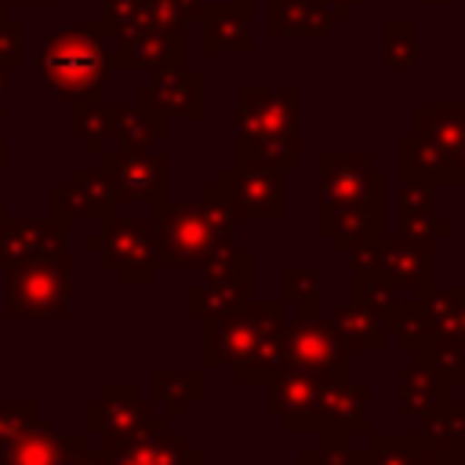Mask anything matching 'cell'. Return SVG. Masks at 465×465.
Here are the masks:
<instances>
[{
	"label": "cell",
	"mask_w": 465,
	"mask_h": 465,
	"mask_svg": "<svg viewBox=\"0 0 465 465\" xmlns=\"http://www.w3.org/2000/svg\"><path fill=\"white\" fill-rule=\"evenodd\" d=\"M287 323L283 302H243L240 309L203 320L200 323V367L203 371H229L236 385H262L269 381L276 363V338Z\"/></svg>",
	"instance_id": "cell-1"
},
{
	"label": "cell",
	"mask_w": 465,
	"mask_h": 465,
	"mask_svg": "<svg viewBox=\"0 0 465 465\" xmlns=\"http://www.w3.org/2000/svg\"><path fill=\"white\" fill-rule=\"evenodd\" d=\"M236 149L265 156L280 171H302V87L287 84L280 91L265 84H240L232 91Z\"/></svg>",
	"instance_id": "cell-2"
},
{
	"label": "cell",
	"mask_w": 465,
	"mask_h": 465,
	"mask_svg": "<svg viewBox=\"0 0 465 465\" xmlns=\"http://www.w3.org/2000/svg\"><path fill=\"white\" fill-rule=\"evenodd\" d=\"M396 341L450 385H465V283L425 291L400 323Z\"/></svg>",
	"instance_id": "cell-3"
},
{
	"label": "cell",
	"mask_w": 465,
	"mask_h": 465,
	"mask_svg": "<svg viewBox=\"0 0 465 465\" xmlns=\"http://www.w3.org/2000/svg\"><path fill=\"white\" fill-rule=\"evenodd\" d=\"M105 25L58 22L36 44V76L47 91L69 102H98L105 87Z\"/></svg>",
	"instance_id": "cell-4"
},
{
	"label": "cell",
	"mask_w": 465,
	"mask_h": 465,
	"mask_svg": "<svg viewBox=\"0 0 465 465\" xmlns=\"http://www.w3.org/2000/svg\"><path fill=\"white\" fill-rule=\"evenodd\" d=\"M156 262L200 269L214 251L236 243V218L229 214L218 185H207L196 200L160 203L153 211Z\"/></svg>",
	"instance_id": "cell-5"
},
{
	"label": "cell",
	"mask_w": 465,
	"mask_h": 465,
	"mask_svg": "<svg viewBox=\"0 0 465 465\" xmlns=\"http://www.w3.org/2000/svg\"><path fill=\"white\" fill-rule=\"evenodd\" d=\"M345 381L349 378L312 371V367H283L265 381L269 385L265 414L280 421L291 436H316L331 421Z\"/></svg>",
	"instance_id": "cell-6"
},
{
	"label": "cell",
	"mask_w": 465,
	"mask_h": 465,
	"mask_svg": "<svg viewBox=\"0 0 465 465\" xmlns=\"http://www.w3.org/2000/svg\"><path fill=\"white\" fill-rule=\"evenodd\" d=\"M214 185L236 222H283L287 214V171L265 156L236 149L232 167H225Z\"/></svg>",
	"instance_id": "cell-7"
},
{
	"label": "cell",
	"mask_w": 465,
	"mask_h": 465,
	"mask_svg": "<svg viewBox=\"0 0 465 465\" xmlns=\"http://www.w3.org/2000/svg\"><path fill=\"white\" fill-rule=\"evenodd\" d=\"M276 363L283 367H312L327 371L338 378H352V349L334 334L327 320L316 316H298L280 327L276 338Z\"/></svg>",
	"instance_id": "cell-8"
},
{
	"label": "cell",
	"mask_w": 465,
	"mask_h": 465,
	"mask_svg": "<svg viewBox=\"0 0 465 465\" xmlns=\"http://www.w3.org/2000/svg\"><path fill=\"white\" fill-rule=\"evenodd\" d=\"M91 251L102 254V262L109 269H116V276L127 287H145L153 283L160 262H156V229L153 218H109L102 236L87 240Z\"/></svg>",
	"instance_id": "cell-9"
},
{
	"label": "cell",
	"mask_w": 465,
	"mask_h": 465,
	"mask_svg": "<svg viewBox=\"0 0 465 465\" xmlns=\"http://www.w3.org/2000/svg\"><path fill=\"white\" fill-rule=\"evenodd\" d=\"M134 105L167 138L174 116H182V120H200L203 116V76L189 65L153 69V76L134 91Z\"/></svg>",
	"instance_id": "cell-10"
},
{
	"label": "cell",
	"mask_w": 465,
	"mask_h": 465,
	"mask_svg": "<svg viewBox=\"0 0 465 465\" xmlns=\"http://www.w3.org/2000/svg\"><path fill=\"white\" fill-rule=\"evenodd\" d=\"M367 153H320L316 156V232L327 236L334 218L345 214L367 189Z\"/></svg>",
	"instance_id": "cell-11"
},
{
	"label": "cell",
	"mask_w": 465,
	"mask_h": 465,
	"mask_svg": "<svg viewBox=\"0 0 465 465\" xmlns=\"http://www.w3.org/2000/svg\"><path fill=\"white\" fill-rule=\"evenodd\" d=\"M105 160V174L116 189L120 203L131 200H145L153 207L167 203V189H171V156L167 153H153V149H109L102 153Z\"/></svg>",
	"instance_id": "cell-12"
},
{
	"label": "cell",
	"mask_w": 465,
	"mask_h": 465,
	"mask_svg": "<svg viewBox=\"0 0 465 465\" xmlns=\"http://www.w3.org/2000/svg\"><path fill=\"white\" fill-rule=\"evenodd\" d=\"M105 54H109V69H145V73H153V69L185 65V58H189L185 25L167 29V25L145 22L131 36L105 40Z\"/></svg>",
	"instance_id": "cell-13"
},
{
	"label": "cell",
	"mask_w": 465,
	"mask_h": 465,
	"mask_svg": "<svg viewBox=\"0 0 465 465\" xmlns=\"http://www.w3.org/2000/svg\"><path fill=\"white\" fill-rule=\"evenodd\" d=\"M349 258H352V302L363 305V309H371V312L381 320L385 334L396 338L400 323L407 320V312L414 309L418 298L407 294V291L374 262L371 247H360V251H352Z\"/></svg>",
	"instance_id": "cell-14"
},
{
	"label": "cell",
	"mask_w": 465,
	"mask_h": 465,
	"mask_svg": "<svg viewBox=\"0 0 465 465\" xmlns=\"http://www.w3.org/2000/svg\"><path fill=\"white\" fill-rule=\"evenodd\" d=\"M203 454L189 447L182 432L171 429V418L153 414V421L134 432L127 443L105 450V465H200Z\"/></svg>",
	"instance_id": "cell-15"
},
{
	"label": "cell",
	"mask_w": 465,
	"mask_h": 465,
	"mask_svg": "<svg viewBox=\"0 0 465 465\" xmlns=\"http://www.w3.org/2000/svg\"><path fill=\"white\" fill-rule=\"evenodd\" d=\"M432 243L429 236H411V232H396V236H378L371 243L374 262L414 298H421L425 291H432Z\"/></svg>",
	"instance_id": "cell-16"
},
{
	"label": "cell",
	"mask_w": 465,
	"mask_h": 465,
	"mask_svg": "<svg viewBox=\"0 0 465 465\" xmlns=\"http://www.w3.org/2000/svg\"><path fill=\"white\" fill-rule=\"evenodd\" d=\"M385 232V171L371 163V174H367V189L363 196L334 218L331 225V243L338 254H352L360 247H371L378 236Z\"/></svg>",
	"instance_id": "cell-17"
},
{
	"label": "cell",
	"mask_w": 465,
	"mask_h": 465,
	"mask_svg": "<svg viewBox=\"0 0 465 465\" xmlns=\"http://www.w3.org/2000/svg\"><path fill=\"white\" fill-rule=\"evenodd\" d=\"M87 421L94 432H102L105 450H113L153 421V403H142L134 385H109L105 396L98 403H91Z\"/></svg>",
	"instance_id": "cell-18"
},
{
	"label": "cell",
	"mask_w": 465,
	"mask_h": 465,
	"mask_svg": "<svg viewBox=\"0 0 465 465\" xmlns=\"http://www.w3.org/2000/svg\"><path fill=\"white\" fill-rule=\"evenodd\" d=\"M251 18H254V4L251 0L203 4L200 18H196L200 22V47H203V54H222V51L251 54L254 51Z\"/></svg>",
	"instance_id": "cell-19"
},
{
	"label": "cell",
	"mask_w": 465,
	"mask_h": 465,
	"mask_svg": "<svg viewBox=\"0 0 465 465\" xmlns=\"http://www.w3.org/2000/svg\"><path fill=\"white\" fill-rule=\"evenodd\" d=\"M334 25H341V22L327 0H265L269 40H287V36L323 40V36H331Z\"/></svg>",
	"instance_id": "cell-20"
},
{
	"label": "cell",
	"mask_w": 465,
	"mask_h": 465,
	"mask_svg": "<svg viewBox=\"0 0 465 465\" xmlns=\"http://www.w3.org/2000/svg\"><path fill=\"white\" fill-rule=\"evenodd\" d=\"M447 407H454V385L443 374H436L418 360L400 371V418L421 421L443 414Z\"/></svg>",
	"instance_id": "cell-21"
},
{
	"label": "cell",
	"mask_w": 465,
	"mask_h": 465,
	"mask_svg": "<svg viewBox=\"0 0 465 465\" xmlns=\"http://www.w3.org/2000/svg\"><path fill=\"white\" fill-rule=\"evenodd\" d=\"M400 182H414L429 189H458L454 156L411 131L400 138Z\"/></svg>",
	"instance_id": "cell-22"
},
{
	"label": "cell",
	"mask_w": 465,
	"mask_h": 465,
	"mask_svg": "<svg viewBox=\"0 0 465 465\" xmlns=\"http://www.w3.org/2000/svg\"><path fill=\"white\" fill-rule=\"evenodd\" d=\"M54 200L73 218H102V222L116 218V207H120L116 189L105 171H73L69 185H62Z\"/></svg>",
	"instance_id": "cell-23"
},
{
	"label": "cell",
	"mask_w": 465,
	"mask_h": 465,
	"mask_svg": "<svg viewBox=\"0 0 465 465\" xmlns=\"http://www.w3.org/2000/svg\"><path fill=\"white\" fill-rule=\"evenodd\" d=\"M367 421H371V389L363 381H345L331 421L316 432V447H352L356 436H367Z\"/></svg>",
	"instance_id": "cell-24"
},
{
	"label": "cell",
	"mask_w": 465,
	"mask_h": 465,
	"mask_svg": "<svg viewBox=\"0 0 465 465\" xmlns=\"http://www.w3.org/2000/svg\"><path fill=\"white\" fill-rule=\"evenodd\" d=\"M327 323L334 327V334H338L352 352H385L389 334H385L381 320H378L371 309L356 305L352 298L341 302V305H334L331 316H327Z\"/></svg>",
	"instance_id": "cell-25"
},
{
	"label": "cell",
	"mask_w": 465,
	"mask_h": 465,
	"mask_svg": "<svg viewBox=\"0 0 465 465\" xmlns=\"http://www.w3.org/2000/svg\"><path fill=\"white\" fill-rule=\"evenodd\" d=\"M414 134L454 156L458 145L465 142V102H418Z\"/></svg>",
	"instance_id": "cell-26"
},
{
	"label": "cell",
	"mask_w": 465,
	"mask_h": 465,
	"mask_svg": "<svg viewBox=\"0 0 465 465\" xmlns=\"http://www.w3.org/2000/svg\"><path fill=\"white\" fill-rule=\"evenodd\" d=\"M400 232L436 240V236H450V232H454V222L436 214V207H432V189H429V185L403 182V189H400Z\"/></svg>",
	"instance_id": "cell-27"
},
{
	"label": "cell",
	"mask_w": 465,
	"mask_h": 465,
	"mask_svg": "<svg viewBox=\"0 0 465 465\" xmlns=\"http://www.w3.org/2000/svg\"><path fill=\"white\" fill-rule=\"evenodd\" d=\"M425 443L443 458V465H465V400H454L443 414L421 418Z\"/></svg>",
	"instance_id": "cell-28"
},
{
	"label": "cell",
	"mask_w": 465,
	"mask_h": 465,
	"mask_svg": "<svg viewBox=\"0 0 465 465\" xmlns=\"http://www.w3.org/2000/svg\"><path fill=\"white\" fill-rule=\"evenodd\" d=\"M203 396V367H189V371H167L156 367L153 371V400L167 407V414L185 418L189 407Z\"/></svg>",
	"instance_id": "cell-29"
},
{
	"label": "cell",
	"mask_w": 465,
	"mask_h": 465,
	"mask_svg": "<svg viewBox=\"0 0 465 465\" xmlns=\"http://www.w3.org/2000/svg\"><path fill=\"white\" fill-rule=\"evenodd\" d=\"M113 124H116V105L113 102H73L69 127L73 134L87 145V153H109L113 149Z\"/></svg>",
	"instance_id": "cell-30"
},
{
	"label": "cell",
	"mask_w": 465,
	"mask_h": 465,
	"mask_svg": "<svg viewBox=\"0 0 465 465\" xmlns=\"http://www.w3.org/2000/svg\"><path fill=\"white\" fill-rule=\"evenodd\" d=\"M251 298H254L251 283L247 287H232V283H207L203 280V283L185 287V312L203 323V320H218V316H225L232 309H240Z\"/></svg>",
	"instance_id": "cell-31"
},
{
	"label": "cell",
	"mask_w": 465,
	"mask_h": 465,
	"mask_svg": "<svg viewBox=\"0 0 465 465\" xmlns=\"http://www.w3.org/2000/svg\"><path fill=\"white\" fill-rule=\"evenodd\" d=\"M418 22L414 18H385L381 22V65L389 73H411L418 65Z\"/></svg>",
	"instance_id": "cell-32"
},
{
	"label": "cell",
	"mask_w": 465,
	"mask_h": 465,
	"mask_svg": "<svg viewBox=\"0 0 465 465\" xmlns=\"http://www.w3.org/2000/svg\"><path fill=\"white\" fill-rule=\"evenodd\" d=\"M425 447L421 432H367L363 458L367 465H421Z\"/></svg>",
	"instance_id": "cell-33"
},
{
	"label": "cell",
	"mask_w": 465,
	"mask_h": 465,
	"mask_svg": "<svg viewBox=\"0 0 465 465\" xmlns=\"http://www.w3.org/2000/svg\"><path fill=\"white\" fill-rule=\"evenodd\" d=\"M73 454H80V440H65L58 432L44 429V432L29 436V443L22 447V454L18 458L11 454L7 465H73L76 461Z\"/></svg>",
	"instance_id": "cell-34"
},
{
	"label": "cell",
	"mask_w": 465,
	"mask_h": 465,
	"mask_svg": "<svg viewBox=\"0 0 465 465\" xmlns=\"http://www.w3.org/2000/svg\"><path fill=\"white\" fill-rule=\"evenodd\" d=\"M200 269H203V280H207V283H232V287H247V283H251V276H254V254H251V251H243V247H236V243H229V247L214 251Z\"/></svg>",
	"instance_id": "cell-35"
},
{
	"label": "cell",
	"mask_w": 465,
	"mask_h": 465,
	"mask_svg": "<svg viewBox=\"0 0 465 465\" xmlns=\"http://www.w3.org/2000/svg\"><path fill=\"white\" fill-rule=\"evenodd\" d=\"M283 305H294L302 316L320 312V272L309 265L283 269Z\"/></svg>",
	"instance_id": "cell-36"
},
{
	"label": "cell",
	"mask_w": 465,
	"mask_h": 465,
	"mask_svg": "<svg viewBox=\"0 0 465 465\" xmlns=\"http://www.w3.org/2000/svg\"><path fill=\"white\" fill-rule=\"evenodd\" d=\"M207 0H145V15L149 22L156 25H167V29H182L189 22L200 18Z\"/></svg>",
	"instance_id": "cell-37"
},
{
	"label": "cell",
	"mask_w": 465,
	"mask_h": 465,
	"mask_svg": "<svg viewBox=\"0 0 465 465\" xmlns=\"http://www.w3.org/2000/svg\"><path fill=\"white\" fill-rule=\"evenodd\" d=\"M298 465H367L363 447H305Z\"/></svg>",
	"instance_id": "cell-38"
},
{
	"label": "cell",
	"mask_w": 465,
	"mask_h": 465,
	"mask_svg": "<svg viewBox=\"0 0 465 465\" xmlns=\"http://www.w3.org/2000/svg\"><path fill=\"white\" fill-rule=\"evenodd\" d=\"M0 65L4 69H18L22 65V25L7 15L4 4H0Z\"/></svg>",
	"instance_id": "cell-39"
},
{
	"label": "cell",
	"mask_w": 465,
	"mask_h": 465,
	"mask_svg": "<svg viewBox=\"0 0 465 465\" xmlns=\"http://www.w3.org/2000/svg\"><path fill=\"white\" fill-rule=\"evenodd\" d=\"M331 7H334V15H338V22H352V15L367 4V0H327Z\"/></svg>",
	"instance_id": "cell-40"
},
{
	"label": "cell",
	"mask_w": 465,
	"mask_h": 465,
	"mask_svg": "<svg viewBox=\"0 0 465 465\" xmlns=\"http://www.w3.org/2000/svg\"><path fill=\"white\" fill-rule=\"evenodd\" d=\"M421 465H443V458H440L432 447H425V454H421Z\"/></svg>",
	"instance_id": "cell-41"
},
{
	"label": "cell",
	"mask_w": 465,
	"mask_h": 465,
	"mask_svg": "<svg viewBox=\"0 0 465 465\" xmlns=\"http://www.w3.org/2000/svg\"><path fill=\"white\" fill-rule=\"evenodd\" d=\"M0 4H4V7H7V4H36V7H44V4H51V0H0Z\"/></svg>",
	"instance_id": "cell-42"
},
{
	"label": "cell",
	"mask_w": 465,
	"mask_h": 465,
	"mask_svg": "<svg viewBox=\"0 0 465 465\" xmlns=\"http://www.w3.org/2000/svg\"><path fill=\"white\" fill-rule=\"evenodd\" d=\"M418 4H421V7H447L450 0H418Z\"/></svg>",
	"instance_id": "cell-43"
},
{
	"label": "cell",
	"mask_w": 465,
	"mask_h": 465,
	"mask_svg": "<svg viewBox=\"0 0 465 465\" xmlns=\"http://www.w3.org/2000/svg\"><path fill=\"white\" fill-rule=\"evenodd\" d=\"M4 73H7V69L0 65V116H4Z\"/></svg>",
	"instance_id": "cell-44"
},
{
	"label": "cell",
	"mask_w": 465,
	"mask_h": 465,
	"mask_svg": "<svg viewBox=\"0 0 465 465\" xmlns=\"http://www.w3.org/2000/svg\"><path fill=\"white\" fill-rule=\"evenodd\" d=\"M251 4H258V0H251Z\"/></svg>",
	"instance_id": "cell-45"
}]
</instances>
